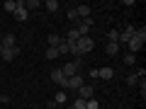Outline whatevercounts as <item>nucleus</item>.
I'll use <instances>...</instances> for the list:
<instances>
[{
    "mask_svg": "<svg viewBox=\"0 0 146 109\" xmlns=\"http://www.w3.org/2000/svg\"><path fill=\"white\" fill-rule=\"evenodd\" d=\"M93 49H95V41H93V39H90V36H80L78 41L71 46V53H73V58H83L85 53H90Z\"/></svg>",
    "mask_w": 146,
    "mask_h": 109,
    "instance_id": "nucleus-1",
    "label": "nucleus"
},
{
    "mask_svg": "<svg viewBox=\"0 0 146 109\" xmlns=\"http://www.w3.org/2000/svg\"><path fill=\"white\" fill-rule=\"evenodd\" d=\"M0 95H3V92H0Z\"/></svg>",
    "mask_w": 146,
    "mask_h": 109,
    "instance_id": "nucleus-30",
    "label": "nucleus"
},
{
    "mask_svg": "<svg viewBox=\"0 0 146 109\" xmlns=\"http://www.w3.org/2000/svg\"><path fill=\"white\" fill-rule=\"evenodd\" d=\"M76 12H78V17H83V20H85V17H93V7H90V5H78Z\"/></svg>",
    "mask_w": 146,
    "mask_h": 109,
    "instance_id": "nucleus-11",
    "label": "nucleus"
},
{
    "mask_svg": "<svg viewBox=\"0 0 146 109\" xmlns=\"http://www.w3.org/2000/svg\"><path fill=\"white\" fill-rule=\"evenodd\" d=\"M17 7H20V3H17V0H5V10H7V12H12V15H15Z\"/></svg>",
    "mask_w": 146,
    "mask_h": 109,
    "instance_id": "nucleus-18",
    "label": "nucleus"
},
{
    "mask_svg": "<svg viewBox=\"0 0 146 109\" xmlns=\"http://www.w3.org/2000/svg\"><path fill=\"white\" fill-rule=\"evenodd\" d=\"M0 51H3V44H0Z\"/></svg>",
    "mask_w": 146,
    "mask_h": 109,
    "instance_id": "nucleus-29",
    "label": "nucleus"
},
{
    "mask_svg": "<svg viewBox=\"0 0 146 109\" xmlns=\"http://www.w3.org/2000/svg\"><path fill=\"white\" fill-rule=\"evenodd\" d=\"M51 80H54V85H61L63 90H66V83H68V78L61 73V68H56V70H51Z\"/></svg>",
    "mask_w": 146,
    "mask_h": 109,
    "instance_id": "nucleus-4",
    "label": "nucleus"
},
{
    "mask_svg": "<svg viewBox=\"0 0 146 109\" xmlns=\"http://www.w3.org/2000/svg\"><path fill=\"white\" fill-rule=\"evenodd\" d=\"M68 109H85V99H76V102H71V107H68Z\"/></svg>",
    "mask_w": 146,
    "mask_h": 109,
    "instance_id": "nucleus-22",
    "label": "nucleus"
},
{
    "mask_svg": "<svg viewBox=\"0 0 146 109\" xmlns=\"http://www.w3.org/2000/svg\"><path fill=\"white\" fill-rule=\"evenodd\" d=\"M22 5H25V10L27 12H32V10H36V7H42V3H39V0H22Z\"/></svg>",
    "mask_w": 146,
    "mask_h": 109,
    "instance_id": "nucleus-14",
    "label": "nucleus"
},
{
    "mask_svg": "<svg viewBox=\"0 0 146 109\" xmlns=\"http://www.w3.org/2000/svg\"><path fill=\"white\" fill-rule=\"evenodd\" d=\"M119 39V29H110L107 32V41H117Z\"/></svg>",
    "mask_w": 146,
    "mask_h": 109,
    "instance_id": "nucleus-23",
    "label": "nucleus"
},
{
    "mask_svg": "<svg viewBox=\"0 0 146 109\" xmlns=\"http://www.w3.org/2000/svg\"><path fill=\"white\" fill-rule=\"evenodd\" d=\"M85 109H100V102H98V99H85Z\"/></svg>",
    "mask_w": 146,
    "mask_h": 109,
    "instance_id": "nucleus-21",
    "label": "nucleus"
},
{
    "mask_svg": "<svg viewBox=\"0 0 146 109\" xmlns=\"http://www.w3.org/2000/svg\"><path fill=\"white\" fill-rule=\"evenodd\" d=\"M0 102H3V104H7V102H10V95H5V92H3V95H0Z\"/></svg>",
    "mask_w": 146,
    "mask_h": 109,
    "instance_id": "nucleus-28",
    "label": "nucleus"
},
{
    "mask_svg": "<svg viewBox=\"0 0 146 109\" xmlns=\"http://www.w3.org/2000/svg\"><path fill=\"white\" fill-rule=\"evenodd\" d=\"M98 78H102V80H112V78H115V70H112L110 66H105V68H100V70H98Z\"/></svg>",
    "mask_w": 146,
    "mask_h": 109,
    "instance_id": "nucleus-10",
    "label": "nucleus"
},
{
    "mask_svg": "<svg viewBox=\"0 0 146 109\" xmlns=\"http://www.w3.org/2000/svg\"><path fill=\"white\" fill-rule=\"evenodd\" d=\"M127 46H129V53H134V56H136V51H141V49H144V41H139L136 36H131L129 41H127Z\"/></svg>",
    "mask_w": 146,
    "mask_h": 109,
    "instance_id": "nucleus-7",
    "label": "nucleus"
},
{
    "mask_svg": "<svg viewBox=\"0 0 146 109\" xmlns=\"http://www.w3.org/2000/svg\"><path fill=\"white\" fill-rule=\"evenodd\" d=\"M105 53H107V56H117V53H119V44H117V41H107Z\"/></svg>",
    "mask_w": 146,
    "mask_h": 109,
    "instance_id": "nucleus-12",
    "label": "nucleus"
},
{
    "mask_svg": "<svg viewBox=\"0 0 146 109\" xmlns=\"http://www.w3.org/2000/svg\"><path fill=\"white\" fill-rule=\"evenodd\" d=\"M61 39H63V36H58V34H49V39H46V44H49V46H54V49H56L58 44H61Z\"/></svg>",
    "mask_w": 146,
    "mask_h": 109,
    "instance_id": "nucleus-17",
    "label": "nucleus"
},
{
    "mask_svg": "<svg viewBox=\"0 0 146 109\" xmlns=\"http://www.w3.org/2000/svg\"><path fill=\"white\" fill-rule=\"evenodd\" d=\"M54 104H56V107H58V104H68V97H66V90H61V92H58L56 97H54Z\"/></svg>",
    "mask_w": 146,
    "mask_h": 109,
    "instance_id": "nucleus-16",
    "label": "nucleus"
},
{
    "mask_svg": "<svg viewBox=\"0 0 146 109\" xmlns=\"http://www.w3.org/2000/svg\"><path fill=\"white\" fill-rule=\"evenodd\" d=\"M127 85H139V78H136V73H131V75H127V80H124Z\"/></svg>",
    "mask_w": 146,
    "mask_h": 109,
    "instance_id": "nucleus-26",
    "label": "nucleus"
},
{
    "mask_svg": "<svg viewBox=\"0 0 146 109\" xmlns=\"http://www.w3.org/2000/svg\"><path fill=\"white\" fill-rule=\"evenodd\" d=\"M134 36H136V39H139V41H144V44H146V27H136Z\"/></svg>",
    "mask_w": 146,
    "mask_h": 109,
    "instance_id": "nucleus-19",
    "label": "nucleus"
},
{
    "mask_svg": "<svg viewBox=\"0 0 146 109\" xmlns=\"http://www.w3.org/2000/svg\"><path fill=\"white\" fill-rule=\"evenodd\" d=\"M80 66H83V58H73L71 63H63L61 73L66 78H73V75H80Z\"/></svg>",
    "mask_w": 146,
    "mask_h": 109,
    "instance_id": "nucleus-2",
    "label": "nucleus"
},
{
    "mask_svg": "<svg viewBox=\"0 0 146 109\" xmlns=\"http://www.w3.org/2000/svg\"><path fill=\"white\" fill-rule=\"evenodd\" d=\"M80 24H83V27H88V29H90V27H93V24H95V20H93V17H85V20H83V22H80Z\"/></svg>",
    "mask_w": 146,
    "mask_h": 109,
    "instance_id": "nucleus-27",
    "label": "nucleus"
},
{
    "mask_svg": "<svg viewBox=\"0 0 146 109\" xmlns=\"http://www.w3.org/2000/svg\"><path fill=\"white\" fill-rule=\"evenodd\" d=\"M44 7H46V12H58V0H46V3H44Z\"/></svg>",
    "mask_w": 146,
    "mask_h": 109,
    "instance_id": "nucleus-15",
    "label": "nucleus"
},
{
    "mask_svg": "<svg viewBox=\"0 0 146 109\" xmlns=\"http://www.w3.org/2000/svg\"><path fill=\"white\" fill-rule=\"evenodd\" d=\"M66 17H68L71 22H78V12H76V7H71V10L66 12Z\"/></svg>",
    "mask_w": 146,
    "mask_h": 109,
    "instance_id": "nucleus-25",
    "label": "nucleus"
},
{
    "mask_svg": "<svg viewBox=\"0 0 146 109\" xmlns=\"http://www.w3.org/2000/svg\"><path fill=\"white\" fill-rule=\"evenodd\" d=\"M78 92H80V99H93V97H95V90H93V85H83V87H80Z\"/></svg>",
    "mask_w": 146,
    "mask_h": 109,
    "instance_id": "nucleus-9",
    "label": "nucleus"
},
{
    "mask_svg": "<svg viewBox=\"0 0 146 109\" xmlns=\"http://www.w3.org/2000/svg\"><path fill=\"white\" fill-rule=\"evenodd\" d=\"M80 87H83V75H73V78H68L66 90H80Z\"/></svg>",
    "mask_w": 146,
    "mask_h": 109,
    "instance_id": "nucleus-5",
    "label": "nucleus"
},
{
    "mask_svg": "<svg viewBox=\"0 0 146 109\" xmlns=\"http://www.w3.org/2000/svg\"><path fill=\"white\" fill-rule=\"evenodd\" d=\"M71 46H73V44H68L66 39H61V44H58V46H56L58 56H66V53H71Z\"/></svg>",
    "mask_w": 146,
    "mask_h": 109,
    "instance_id": "nucleus-13",
    "label": "nucleus"
},
{
    "mask_svg": "<svg viewBox=\"0 0 146 109\" xmlns=\"http://www.w3.org/2000/svg\"><path fill=\"white\" fill-rule=\"evenodd\" d=\"M0 44H3V49H12V46H17V39H15V34H3V39H0Z\"/></svg>",
    "mask_w": 146,
    "mask_h": 109,
    "instance_id": "nucleus-6",
    "label": "nucleus"
},
{
    "mask_svg": "<svg viewBox=\"0 0 146 109\" xmlns=\"http://www.w3.org/2000/svg\"><path fill=\"white\" fill-rule=\"evenodd\" d=\"M44 56L49 58V61H54V58H58V51L54 46H46V51H44Z\"/></svg>",
    "mask_w": 146,
    "mask_h": 109,
    "instance_id": "nucleus-20",
    "label": "nucleus"
},
{
    "mask_svg": "<svg viewBox=\"0 0 146 109\" xmlns=\"http://www.w3.org/2000/svg\"><path fill=\"white\" fill-rule=\"evenodd\" d=\"M17 3H20V7L15 10V20H17V22H27V20H29V12L25 10V5H22V0H17Z\"/></svg>",
    "mask_w": 146,
    "mask_h": 109,
    "instance_id": "nucleus-8",
    "label": "nucleus"
},
{
    "mask_svg": "<svg viewBox=\"0 0 146 109\" xmlns=\"http://www.w3.org/2000/svg\"><path fill=\"white\" fill-rule=\"evenodd\" d=\"M17 53H20V46H12V49H3V51H0V58H3L5 63H10V61H15V58H17Z\"/></svg>",
    "mask_w": 146,
    "mask_h": 109,
    "instance_id": "nucleus-3",
    "label": "nucleus"
},
{
    "mask_svg": "<svg viewBox=\"0 0 146 109\" xmlns=\"http://www.w3.org/2000/svg\"><path fill=\"white\" fill-rule=\"evenodd\" d=\"M136 63V56L134 53H124V66H134Z\"/></svg>",
    "mask_w": 146,
    "mask_h": 109,
    "instance_id": "nucleus-24",
    "label": "nucleus"
}]
</instances>
